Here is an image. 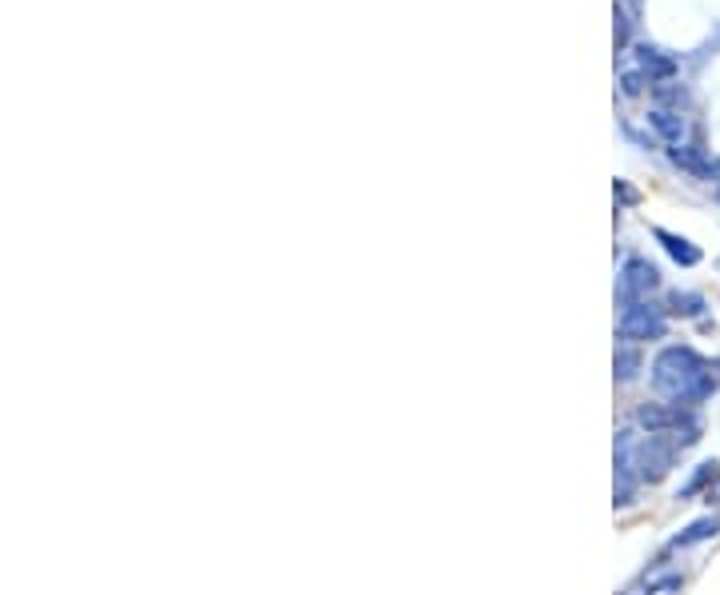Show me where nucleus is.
<instances>
[{
  "instance_id": "20e7f679",
  "label": "nucleus",
  "mask_w": 720,
  "mask_h": 595,
  "mask_svg": "<svg viewBox=\"0 0 720 595\" xmlns=\"http://www.w3.org/2000/svg\"><path fill=\"white\" fill-rule=\"evenodd\" d=\"M624 344H644V340H665L668 332V316L665 308H656L649 300H636V304H624L621 321H617Z\"/></svg>"
},
{
  "instance_id": "f257e3e1",
  "label": "nucleus",
  "mask_w": 720,
  "mask_h": 595,
  "mask_svg": "<svg viewBox=\"0 0 720 595\" xmlns=\"http://www.w3.org/2000/svg\"><path fill=\"white\" fill-rule=\"evenodd\" d=\"M653 388L661 396H668V404L697 408L720 388V360L712 364L700 352H693L688 344H673L653 360Z\"/></svg>"
},
{
  "instance_id": "ddd939ff",
  "label": "nucleus",
  "mask_w": 720,
  "mask_h": 595,
  "mask_svg": "<svg viewBox=\"0 0 720 595\" xmlns=\"http://www.w3.org/2000/svg\"><path fill=\"white\" fill-rule=\"evenodd\" d=\"M644 85H649V77H644L641 68H624V72H621V89H624V97H641Z\"/></svg>"
},
{
  "instance_id": "6e6552de",
  "label": "nucleus",
  "mask_w": 720,
  "mask_h": 595,
  "mask_svg": "<svg viewBox=\"0 0 720 595\" xmlns=\"http://www.w3.org/2000/svg\"><path fill=\"white\" fill-rule=\"evenodd\" d=\"M653 236L661 244H665V252L673 256L676 265L680 268H693V265H700V248L693 240H685V236H676V232H668V228H653Z\"/></svg>"
},
{
  "instance_id": "9d476101",
  "label": "nucleus",
  "mask_w": 720,
  "mask_h": 595,
  "mask_svg": "<svg viewBox=\"0 0 720 595\" xmlns=\"http://www.w3.org/2000/svg\"><path fill=\"white\" fill-rule=\"evenodd\" d=\"M705 296L700 292H668V312L673 316H685V321H697V316H705Z\"/></svg>"
},
{
  "instance_id": "39448f33",
  "label": "nucleus",
  "mask_w": 720,
  "mask_h": 595,
  "mask_svg": "<svg viewBox=\"0 0 720 595\" xmlns=\"http://www.w3.org/2000/svg\"><path fill=\"white\" fill-rule=\"evenodd\" d=\"M661 288V272H656L649 260L641 256H629L621 268V280H617V296H621V308L624 304H636V300H649Z\"/></svg>"
},
{
  "instance_id": "9b49d317",
  "label": "nucleus",
  "mask_w": 720,
  "mask_h": 595,
  "mask_svg": "<svg viewBox=\"0 0 720 595\" xmlns=\"http://www.w3.org/2000/svg\"><path fill=\"white\" fill-rule=\"evenodd\" d=\"M636 375H641V348H636V344H621V348H617V380L629 384Z\"/></svg>"
},
{
  "instance_id": "4468645a",
  "label": "nucleus",
  "mask_w": 720,
  "mask_h": 595,
  "mask_svg": "<svg viewBox=\"0 0 720 595\" xmlns=\"http://www.w3.org/2000/svg\"><path fill=\"white\" fill-rule=\"evenodd\" d=\"M629 45V16H624V9H617V48Z\"/></svg>"
},
{
  "instance_id": "0eeeda50",
  "label": "nucleus",
  "mask_w": 720,
  "mask_h": 595,
  "mask_svg": "<svg viewBox=\"0 0 720 595\" xmlns=\"http://www.w3.org/2000/svg\"><path fill=\"white\" fill-rule=\"evenodd\" d=\"M649 124H653V133L661 136L668 148H685L688 124L676 109H653V112H649Z\"/></svg>"
},
{
  "instance_id": "f8f14e48",
  "label": "nucleus",
  "mask_w": 720,
  "mask_h": 595,
  "mask_svg": "<svg viewBox=\"0 0 720 595\" xmlns=\"http://www.w3.org/2000/svg\"><path fill=\"white\" fill-rule=\"evenodd\" d=\"M717 475H720V463H717V460L700 463L697 475H693V480H688V484L680 487V492H676V499H693V496H697V492H705V487H709L712 480H717Z\"/></svg>"
},
{
  "instance_id": "dca6fc26",
  "label": "nucleus",
  "mask_w": 720,
  "mask_h": 595,
  "mask_svg": "<svg viewBox=\"0 0 720 595\" xmlns=\"http://www.w3.org/2000/svg\"><path fill=\"white\" fill-rule=\"evenodd\" d=\"M712 184H717V197H720V160H712Z\"/></svg>"
},
{
  "instance_id": "7ed1b4c3",
  "label": "nucleus",
  "mask_w": 720,
  "mask_h": 595,
  "mask_svg": "<svg viewBox=\"0 0 720 595\" xmlns=\"http://www.w3.org/2000/svg\"><path fill=\"white\" fill-rule=\"evenodd\" d=\"M680 452H685V444L676 436H649V440L636 444V475H641V484H661L676 468Z\"/></svg>"
},
{
  "instance_id": "f03ea898",
  "label": "nucleus",
  "mask_w": 720,
  "mask_h": 595,
  "mask_svg": "<svg viewBox=\"0 0 720 595\" xmlns=\"http://www.w3.org/2000/svg\"><path fill=\"white\" fill-rule=\"evenodd\" d=\"M636 424L649 436H676L685 448H693L700 440V416L693 408H685V404H641Z\"/></svg>"
},
{
  "instance_id": "2eb2a0df",
  "label": "nucleus",
  "mask_w": 720,
  "mask_h": 595,
  "mask_svg": "<svg viewBox=\"0 0 720 595\" xmlns=\"http://www.w3.org/2000/svg\"><path fill=\"white\" fill-rule=\"evenodd\" d=\"M673 592H680V575H668L665 584H656L649 595H673Z\"/></svg>"
},
{
  "instance_id": "423d86ee",
  "label": "nucleus",
  "mask_w": 720,
  "mask_h": 595,
  "mask_svg": "<svg viewBox=\"0 0 720 595\" xmlns=\"http://www.w3.org/2000/svg\"><path fill=\"white\" fill-rule=\"evenodd\" d=\"M636 68H641L649 85H665V80L676 77V56H668L665 48H653V45H641L636 48Z\"/></svg>"
},
{
  "instance_id": "1a4fd4ad",
  "label": "nucleus",
  "mask_w": 720,
  "mask_h": 595,
  "mask_svg": "<svg viewBox=\"0 0 720 595\" xmlns=\"http://www.w3.org/2000/svg\"><path fill=\"white\" fill-rule=\"evenodd\" d=\"M720 531V519L717 516H700V519H693L680 536H673V543H668V551H685V548H693V543H705V540H712Z\"/></svg>"
}]
</instances>
